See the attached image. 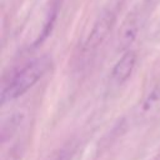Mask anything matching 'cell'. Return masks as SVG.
I'll return each mask as SVG.
<instances>
[{
	"instance_id": "obj_5",
	"label": "cell",
	"mask_w": 160,
	"mask_h": 160,
	"mask_svg": "<svg viewBox=\"0 0 160 160\" xmlns=\"http://www.w3.org/2000/svg\"><path fill=\"white\" fill-rule=\"evenodd\" d=\"M135 65H136L135 51L126 50L111 69L110 86L115 88V89L122 86V84H125L128 81V79L131 76V74L135 69Z\"/></svg>"
},
{
	"instance_id": "obj_1",
	"label": "cell",
	"mask_w": 160,
	"mask_h": 160,
	"mask_svg": "<svg viewBox=\"0 0 160 160\" xmlns=\"http://www.w3.org/2000/svg\"><path fill=\"white\" fill-rule=\"evenodd\" d=\"M50 68H51V59L44 55L26 62L19 70L12 72L8 82L2 85L1 105H5L6 102H10L22 96L38 81H40L44 78V75L50 70Z\"/></svg>"
},
{
	"instance_id": "obj_3",
	"label": "cell",
	"mask_w": 160,
	"mask_h": 160,
	"mask_svg": "<svg viewBox=\"0 0 160 160\" xmlns=\"http://www.w3.org/2000/svg\"><path fill=\"white\" fill-rule=\"evenodd\" d=\"M115 22V14L112 10H104L95 20L85 42H84V50L85 51H94L96 50L102 41L106 39L109 32L112 29V25Z\"/></svg>"
},
{
	"instance_id": "obj_2",
	"label": "cell",
	"mask_w": 160,
	"mask_h": 160,
	"mask_svg": "<svg viewBox=\"0 0 160 160\" xmlns=\"http://www.w3.org/2000/svg\"><path fill=\"white\" fill-rule=\"evenodd\" d=\"M152 8V0H142L128 12L119 28L116 36V48L119 51H126L134 44L136 38L139 36V32L145 25Z\"/></svg>"
},
{
	"instance_id": "obj_4",
	"label": "cell",
	"mask_w": 160,
	"mask_h": 160,
	"mask_svg": "<svg viewBox=\"0 0 160 160\" xmlns=\"http://www.w3.org/2000/svg\"><path fill=\"white\" fill-rule=\"evenodd\" d=\"M160 114V80L154 82L142 95L135 108V118L139 121L148 122Z\"/></svg>"
}]
</instances>
